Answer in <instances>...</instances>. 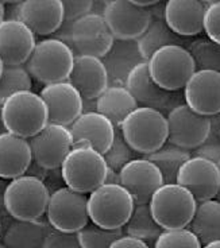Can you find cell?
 <instances>
[{"label": "cell", "mask_w": 220, "mask_h": 248, "mask_svg": "<svg viewBox=\"0 0 220 248\" xmlns=\"http://www.w3.org/2000/svg\"><path fill=\"white\" fill-rule=\"evenodd\" d=\"M0 119L4 130L29 139L49 123V112L41 94L18 91L0 107Z\"/></svg>", "instance_id": "cell-1"}, {"label": "cell", "mask_w": 220, "mask_h": 248, "mask_svg": "<svg viewBox=\"0 0 220 248\" xmlns=\"http://www.w3.org/2000/svg\"><path fill=\"white\" fill-rule=\"evenodd\" d=\"M120 131L135 153L147 155L168 142V119L158 109L138 107L120 124Z\"/></svg>", "instance_id": "cell-2"}, {"label": "cell", "mask_w": 220, "mask_h": 248, "mask_svg": "<svg viewBox=\"0 0 220 248\" xmlns=\"http://www.w3.org/2000/svg\"><path fill=\"white\" fill-rule=\"evenodd\" d=\"M108 165L104 154L91 146H75L61 163V175L73 190L89 193L104 184Z\"/></svg>", "instance_id": "cell-3"}, {"label": "cell", "mask_w": 220, "mask_h": 248, "mask_svg": "<svg viewBox=\"0 0 220 248\" xmlns=\"http://www.w3.org/2000/svg\"><path fill=\"white\" fill-rule=\"evenodd\" d=\"M135 201L120 184L104 182L88 196L89 220L104 228H123L132 215Z\"/></svg>", "instance_id": "cell-4"}, {"label": "cell", "mask_w": 220, "mask_h": 248, "mask_svg": "<svg viewBox=\"0 0 220 248\" xmlns=\"http://www.w3.org/2000/svg\"><path fill=\"white\" fill-rule=\"evenodd\" d=\"M50 199L44 181L35 175L22 174L10 181L4 190V209L18 220L42 218Z\"/></svg>", "instance_id": "cell-5"}, {"label": "cell", "mask_w": 220, "mask_h": 248, "mask_svg": "<svg viewBox=\"0 0 220 248\" xmlns=\"http://www.w3.org/2000/svg\"><path fill=\"white\" fill-rule=\"evenodd\" d=\"M75 61V53L65 41L47 38L35 44L25 66L35 80L51 84L68 80Z\"/></svg>", "instance_id": "cell-6"}, {"label": "cell", "mask_w": 220, "mask_h": 248, "mask_svg": "<svg viewBox=\"0 0 220 248\" xmlns=\"http://www.w3.org/2000/svg\"><path fill=\"white\" fill-rule=\"evenodd\" d=\"M151 213L162 230L188 227L195 215L197 201L185 186L177 182H164L153 193Z\"/></svg>", "instance_id": "cell-7"}, {"label": "cell", "mask_w": 220, "mask_h": 248, "mask_svg": "<svg viewBox=\"0 0 220 248\" xmlns=\"http://www.w3.org/2000/svg\"><path fill=\"white\" fill-rule=\"evenodd\" d=\"M153 80L166 91L176 92L185 87L196 72V65L188 49L181 45H166L156 50L147 60Z\"/></svg>", "instance_id": "cell-8"}, {"label": "cell", "mask_w": 220, "mask_h": 248, "mask_svg": "<svg viewBox=\"0 0 220 248\" xmlns=\"http://www.w3.org/2000/svg\"><path fill=\"white\" fill-rule=\"evenodd\" d=\"M115 42L103 14L89 13L69 25L68 42L75 56H94L103 58Z\"/></svg>", "instance_id": "cell-9"}, {"label": "cell", "mask_w": 220, "mask_h": 248, "mask_svg": "<svg viewBox=\"0 0 220 248\" xmlns=\"http://www.w3.org/2000/svg\"><path fill=\"white\" fill-rule=\"evenodd\" d=\"M46 218L57 230L79 232L91 221L87 193L73 190L69 186L50 193Z\"/></svg>", "instance_id": "cell-10"}, {"label": "cell", "mask_w": 220, "mask_h": 248, "mask_svg": "<svg viewBox=\"0 0 220 248\" xmlns=\"http://www.w3.org/2000/svg\"><path fill=\"white\" fill-rule=\"evenodd\" d=\"M32 162L45 170L61 168L69 150L73 147V138L68 125L47 123L34 137L29 138Z\"/></svg>", "instance_id": "cell-11"}, {"label": "cell", "mask_w": 220, "mask_h": 248, "mask_svg": "<svg viewBox=\"0 0 220 248\" xmlns=\"http://www.w3.org/2000/svg\"><path fill=\"white\" fill-rule=\"evenodd\" d=\"M168 142L187 150H195L207 139L211 131L209 116L195 112L185 103L177 104L168 115Z\"/></svg>", "instance_id": "cell-12"}, {"label": "cell", "mask_w": 220, "mask_h": 248, "mask_svg": "<svg viewBox=\"0 0 220 248\" xmlns=\"http://www.w3.org/2000/svg\"><path fill=\"white\" fill-rule=\"evenodd\" d=\"M103 16L115 39L137 41L150 23L151 11L130 0H112L104 7Z\"/></svg>", "instance_id": "cell-13"}, {"label": "cell", "mask_w": 220, "mask_h": 248, "mask_svg": "<svg viewBox=\"0 0 220 248\" xmlns=\"http://www.w3.org/2000/svg\"><path fill=\"white\" fill-rule=\"evenodd\" d=\"M176 182L185 186L197 202L215 199L220 189V169L216 162L193 155L181 165Z\"/></svg>", "instance_id": "cell-14"}, {"label": "cell", "mask_w": 220, "mask_h": 248, "mask_svg": "<svg viewBox=\"0 0 220 248\" xmlns=\"http://www.w3.org/2000/svg\"><path fill=\"white\" fill-rule=\"evenodd\" d=\"M125 85L132 93L138 104L158 109L162 113L169 112L181 103L174 92L161 88L151 78L147 61L139 62L137 66H134Z\"/></svg>", "instance_id": "cell-15"}, {"label": "cell", "mask_w": 220, "mask_h": 248, "mask_svg": "<svg viewBox=\"0 0 220 248\" xmlns=\"http://www.w3.org/2000/svg\"><path fill=\"white\" fill-rule=\"evenodd\" d=\"M119 184L131 193L135 204H149L153 193L164 184L161 170L147 158H134L119 170Z\"/></svg>", "instance_id": "cell-16"}, {"label": "cell", "mask_w": 220, "mask_h": 248, "mask_svg": "<svg viewBox=\"0 0 220 248\" xmlns=\"http://www.w3.org/2000/svg\"><path fill=\"white\" fill-rule=\"evenodd\" d=\"M184 99L200 115L212 116L220 112V72L196 69L184 87Z\"/></svg>", "instance_id": "cell-17"}, {"label": "cell", "mask_w": 220, "mask_h": 248, "mask_svg": "<svg viewBox=\"0 0 220 248\" xmlns=\"http://www.w3.org/2000/svg\"><path fill=\"white\" fill-rule=\"evenodd\" d=\"M39 94L47 106L49 123L69 127L82 113L81 93L68 80L46 84Z\"/></svg>", "instance_id": "cell-18"}, {"label": "cell", "mask_w": 220, "mask_h": 248, "mask_svg": "<svg viewBox=\"0 0 220 248\" xmlns=\"http://www.w3.org/2000/svg\"><path fill=\"white\" fill-rule=\"evenodd\" d=\"M15 18L37 35H50L63 25L61 0H22L15 8Z\"/></svg>", "instance_id": "cell-19"}, {"label": "cell", "mask_w": 220, "mask_h": 248, "mask_svg": "<svg viewBox=\"0 0 220 248\" xmlns=\"http://www.w3.org/2000/svg\"><path fill=\"white\" fill-rule=\"evenodd\" d=\"M75 146H91L104 154L113 142L116 127L97 111L82 112L69 125Z\"/></svg>", "instance_id": "cell-20"}, {"label": "cell", "mask_w": 220, "mask_h": 248, "mask_svg": "<svg viewBox=\"0 0 220 248\" xmlns=\"http://www.w3.org/2000/svg\"><path fill=\"white\" fill-rule=\"evenodd\" d=\"M35 44L34 32L19 19H3L0 22V58L4 66L26 63Z\"/></svg>", "instance_id": "cell-21"}, {"label": "cell", "mask_w": 220, "mask_h": 248, "mask_svg": "<svg viewBox=\"0 0 220 248\" xmlns=\"http://www.w3.org/2000/svg\"><path fill=\"white\" fill-rule=\"evenodd\" d=\"M68 81L81 93L82 99L96 100L110 85L107 69L101 58L94 56H75Z\"/></svg>", "instance_id": "cell-22"}, {"label": "cell", "mask_w": 220, "mask_h": 248, "mask_svg": "<svg viewBox=\"0 0 220 248\" xmlns=\"http://www.w3.org/2000/svg\"><path fill=\"white\" fill-rule=\"evenodd\" d=\"M207 4L203 0H168L164 19L180 37H193L204 31V14Z\"/></svg>", "instance_id": "cell-23"}, {"label": "cell", "mask_w": 220, "mask_h": 248, "mask_svg": "<svg viewBox=\"0 0 220 248\" xmlns=\"http://www.w3.org/2000/svg\"><path fill=\"white\" fill-rule=\"evenodd\" d=\"M32 162L29 139L10 131L0 132V178L13 180L26 174Z\"/></svg>", "instance_id": "cell-24"}, {"label": "cell", "mask_w": 220, "mask_h": 248, "mask_svg": "<svg viewBox=\"0 0 220 248\" xmlns=\"http://www.w3.org/2000/svg\"><path fill=\"white\" fill-rule=\"evenodd\" d=\"M107 69L110 85H125L130 72L139 62L146 61L138 49L137 41L115 39L107 54L101 58Z\"/></svg>", "instance_id": "cell-25"}, {"label": "cell", "mask_w": 220, "mask_h": 248, "mask_svg": "<svg viewBox=\"0 0 220 248\" xmlns=\"http://www.w3.org/2000/svg\"><path fill=\"white\" fill-rule=\"evenodd\" d=\"M47 220H18L14 221L1 237V246L8 248H44Z\"/></svg>", "instance_id": "cell-26"}, {"label": "cell", "mask_w": 220, "mask_h": 248, "mask_svg": "<svg viewBox=\"0 0 220 248\" xmlns=\"http://www.w3.org/2000/svg\"><path fill=\"white\" fill-rule=\"evenodd\" d=\"M138 107V101L126 85H108L96 99V111L107 116L116 128Z\"/></svg>", "instance_id": "cell-27"}, {"label": "cell", "mask_w": 220, "mask_h": 248, "mask_svg": "<svg viewBox=\"0 0 220 248\" xmlns=\"http://www.w3.org/2000/svg\"><path fill=\"white\" fill-rule=\"evenodd\" d=\"M188 228L197 235L203 247L212 240L220 239V201L211 199L197 202Z\"/></svg>", "instance_id": "cell-28"}, {"label": "cell", "mask_w": 220, "mask_h": 248, "mask_svg": "<svg viewBox=\"0 0 220 248\" xmlns=\"http://www.w3.org/2000/svg\"><path fill=\"white\" fill-rule=\"evenodd\" d=\"M181 39L165 22L164 14L151 13L150 23L143 34L137 39V45L142 57L146 61L156 50L164 47L166 45H180Z\"/></svg>", "instance_id": "cell-29"}, {"label": "cell", "mask_w": 220, "mask_h": 248, "mask_svg": "<svg viewBox=\"0 0 220 248\" xmlns=\"http://www.w3.org/2000/svg\"><path fill=\"white\" fill-rule=\"evenodd\" d=\"M192 155L190 151L180 147L173 143H165L156 151L145 155L149 161L154 162L161 170L164 182H176L177 174L184 162L189 159Z\"/></svg>", "instance_id": "cell-30"}, {"label": "cell", "mask_w": 220, "mask_h": 248, "mask_svg": "<svg viewBox=\"0 0 220 248\" xmlns=\"http://www.w3.org/2000/svg\"><path fill=\"white\" fill-rule=\"evenodd\" d=\"M125 227L126 233L142 239L149 247H154V243L162 232V227L154 220L149 204H135L132 215Z\"/></svg>", "instance_id": "cell-31"}, {"label": "cell", "mask_w": 220, "mask_h": 248, "mask_svg": "<svg viewBox=\"0 0 220 248\" xmlns=\"http://www.w3.org/2000/svg\"><path fill=\"white\" fill-rule=\"evenodd\" d=\"M31 88V75L26 66H4L0 76V107L13 93L18 91H30Z\"/></svg>", "instance_id": "cell-32"}, {"label": "cell", "mask_w": 220, "mask_h": 248, "mask_svg": "<svg viewBox=\"0 0 220 248\" xmlns=\"http://www.w3.org/2000/svg\"><path fill=\"white\" fill-rule=\"evenodd\" d=\"M189 53L196 69H209L220 72V44L209 38H199L189 45Z\"/></svg>", "instance_id": "cell-33"}, {"label": "cell", "mask_w": 220, "mask_h": 248, "mask_svg": "<svg viewBox=\"0 0 220 248\" xmlns=\"http://www.w3.org/2000/svg\"><path fill=\"white\" fill-rule=\"evenodd\" d=\"M122 235H123V228L110 230V228L100 227L92 221L77 232L81 248L111 247L112 242H115Z\"/></svg>", "instance_id": "cell-34"}, {"label": "cell", "mask_w": 220, "mask_h": 248, "mask_svg": "<svg viewBox=\"0 0 220 248\" xmlns=\"http://www.w3.org/2000/svg\"><path fill=\"white\" fill-rule=\"evenodd\" d=\"M154 247H203L200 239L188 227L162 230L154 243Z\"/></svg>", "instance_id": "cell-35"}, {"label": "cell", "mask_w": 220, "mask_h": 248, "mask_svg": "<svg viewBox=\"0 0 220 248\" xmlns=\"http://www.w3.org/2000/svg\"><path fill=\"white\" fill-rule=\"evenodd\" d=\"M134 150L127 143V140L123 137L120 128H116L115 132V138L111 144V147L104 153V158L107 162L108 168L113 169L116 171H119L120 169L123 168L126 163L134 159Z\"/></svg>", "instance_id": "cell-36"}, {"label": "cell", "mask_w": 220, "mask_h": 248, "mask_svg": "<svg viewBox=\"0 0 220 248\" xmlns=\"http://www.w3.org/2000/svg\"><path fill=\"white\" fill-rule=\"evenodd\" d=\"M80 242L77 232H66L47 225V233L44 248H80Z\"/></svg>", "instance_id": "cell-37"}, {"label": "cell", "mask_w": 220, "mask_h": 248, "mask_svg": "<svg viewBox=\"0 0 220 248\" xmlns=\"http://www.w3.org/2000/svg\"><path fill=\"white\" fill-rule=\"evenodd\" d=\"M204 31L209 39L220 44V0L207 4L204 14Z\"/></svg>", "instance_id": "cell-38"}, {"label": "cell", "mask_w": 220, "mask_h": 248, "mask_svg": "<svg viewBox=\"0 0 220 248\" xmlns=\"http://www.w3.org/2000/svg\"><path fill=\"white\" fill-rule=\"evenodd\" d=\"M63 7V23H72L94 8V0H61Z\"/></svg>", "instance_id": "cell-39"}, {"label": "cell", "mask_w": 220, "mask_h": 248, "mask_svg": "<svg viewBox=\"0 0 220 248\" xmlns=\"http://www.w3.org/2000/svg\"><path fill=\"white\" fill-rule=\"evenodd\" d=\"M193 155H199V156L207 158L218 163L220 161V138L208 135L204 143H202L199 147H196Z\"/></svg>", "instance_id": "cell-40"}, {"label": "cell", "mask_w": 220, "mask_h": 248, "mask_svg": "<svg viewBox=\"0 0 220 248\" xmlns=\"http://www.w3.org/2000/svg\"><path fill=\"white\" fill-rule=\"evenodd\" d=\"M111 247H137V248H143V247H149L147 246V243L143 242L142 239H138V237H135V236L132 235H122L119 236L115 242H112L111 244Z\"/></svg>", "instance_id": "cell-41"}, {"label": "cell", "mask_w": 220, "mask_h": 248, "mask_svg": "<svg viewBox=\"0 0 220 248\" xmlns=\"http://www.w3.org/2000/svg\"><path fill=\"white\" fill-rule=\"evenodd\" d=\"M104 182H108V184H119V171L108 168L107 175H106V181Z\"/></svg>", "instance_id": "cell-42"}, {"label": "cell", "mask_w": 220, "mask_h": 248, "mask_svg": "<svg viewBox=\"0 0 220 248\" xmlns=\"http://www.w3.org/2000/svg\"><path fill=\"white\" fill-rule=\"evenodd\" d=\"M96 111V100L82 99V112Z\"/></svg>", "instance_id": "cell-43"}, {"label": "cell", "mask_w": 220, "mask_h": 248, "mask_svg": "<svg viewBox=\"0 0 220 248\" xmlns=\"http://www.w3.org/2000/svg\"><path fill=\"white\" fill-rule=\"evenodd\" d=\"M130 1L134 3V4H138V6L150 7V6H154V4H158L161 0H130Z\"/></svg>", "instance_id": "cell-44"}, {"label": "cell", "mask_w": 220, "mask_h": 248, "mask_svg": "<svg viewBox=\"0 0 220 248\" xmlns=\"http://www.w3.org/2000/svg\"><path fill=\"white\" fill-rule=\"evenodd\" d=\"M6 186L7 185L4 182H0V209H4V190H6Z\"/></svg>", "instance_id": "cell-45"}, {"label": "cell", "mask_w": 220, "mask_h": 248, "mask_svg": "<svg viewBox=\"0 0 220 248\" xmlns=\"http://www.w3.org/2000/svg\"><path fill=\"white\" fill-rule=\"evenodd\" d=\"M4 14H6V10H4V3L0 0V22L4 19Z\"/></svg>", "instance_id": "cell-46"}, {"label": "cell", "mask_w": 220, "mask_h": 248, "mask_svg": "<svg viewBox=\"0 0 220 248\" xmlns=\"http://www.w3.org/2000/svg\"><path fill=\"white\" fill-rule=\"evenodd\" d=\"M205 247H220V239H216V240L209 242Z\"/></svg>", "instance_id": "cell-47"}, {"label": "cell", "mask_w": 220, "mask_h": 248, "mask_svg": "<svg viewBox=\"0 0 220 248\" xmlns=\"http://www.w3.org/2000/svg\"><path fill=\"white\" fill-rule=\"evenodd\" d=\"M3 3H10V4H13V3H19V1H22V0H1Z\"/></svg>", "instance_id": "cell-48"}, {"label": "cell", "mask_w": 220, "mask_h": 248, "mask_svg": "<svg viewBox=\"0 0 220 248\" xmlns=\"http://www.w3.org/2000/svg\"><path fill=\"white\" fill-rule=\"evenodd\" d=\"M3 69H4V63H3L1 58H0V76H1V72H3Z\"/></svg>", "instance_id": "cell-49"}, {"label": "cell", "mask_w": 220, "mask_h": 248, "mask_svg": "<svg viewBox=\"0 0 220 248\" xmlns=\"http://www.w3.org/2000/svg\"><path fill=\"white\" fill-rule=\"evenodd\" d=\"M205 4H211V3H215V1H219V0H203Z\"/></svg>", "instance_id": "cell-50"}, {"label": "cell", "mask_w": 220, "mask_h": 248, "mask_svg": "<svg viewBox=\"0 0 220 248\" xmlns=\"http://www.w3.org/2000/svg\"><path fill=\"white\" fill-rule=\"evenodd\" d=\"M4 131V125L1 123V119H0V132H3Z\"/></svg>", "instance_id": "cell-51"}, {"label": "cell", "mask_w": 220, "mask_h": 248, "mask_svg": "<svg viewBox=\"0 0 220 248\" xmlns=\"http://www.w3.org/2000/svg\"><path fill=\"white\" fill-rule=\"evenodd\" d=\"M215 199L218 200V201H220V189H219V192H218V194H216V197Z\"/></svg>", "instance_id": "cell-52"}, {"label": "cell", "mask_w": 220, "mask_h": 248, "mask_svg": "<svg viewBox=\"0 0 220 248\" xmlns=\"http://www.w3.org/2000/svg\"><path fill=\"white\" fill-rule=\"evenodd\" d=\"M100 1H103L104 4H107V3H110V1H112V0H100Z\"/></svg>", "instance_id": "cell-53"}, {"label": "cell", "mask_w": 220, "mask_h": 248, "mask_svg": "<svg viewBox=\"0 0 220 248\" xmlns=\"http://www.w3.org/2000/svg\"><path fill=\"white\" fill-rule=\"evenodd\" d=\"M0 237H1V221H0Z\"/></svg>", "instance_id": "cell-54"}, {"label": "cell", "mask_w": 220, "mask_h": 248, "mask_svg": "<svg viewBox=\"0 0 220 248\" xmlns=\"http://www.w3.org/2000/svg\"><path fill=\"white\" fill-rule=\"evenodd\" d=\"M218 166H219V169H220V161L218 162Z\"/></svg>", "instance_id": "cell-55"}]
</instances>
